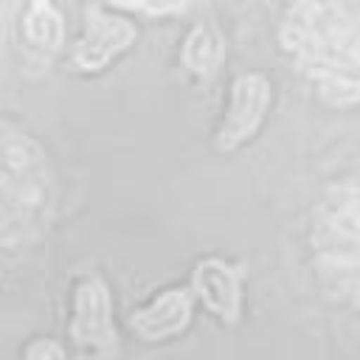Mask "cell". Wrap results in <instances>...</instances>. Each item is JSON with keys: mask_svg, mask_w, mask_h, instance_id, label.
<instances>
[{"mask_svg": "<svg viewBox=\"0 0 360 360\" xmlns=\"http://www.w3.org/2000/svg\"><path fill=\"white\" fill-rule=\"evenodd\" d=\"M70 340L90 360H112L118 354V332L112 323V295L98 276H84L73 287Z\"/></svg>", "mask_w": 360, "mask_h": 360, "instance_id": "1", "label": "cell"}, {"mask_svg": "<svg viewBox=\"0 0 360 360\" xmlns=\"http://www.w3.org/2000/svg\"><path fill=\"white\" fill-rule=\"evenodd\" d=\"M191 321V295L180 287H169L158 292L146 307L129 315V326L146 340H163L177 335Z\"/></svg>", "mask_w": 360, "mask_h": 360, "instance_id": "2", "label": "cell"}, {"mask_svg": "<svg viewBox=\"0 0 360 360\" xmlns=\"http://www.w3.org/2000/svg\"><path fill=\"white\" fill-rule=\"evenodd\" d=\"M135 37V28L127 20L118 17H107L98 8H87V25H84V37L76 42L73 59L82 68H98L104 65L115 51H121L129 39Z\"/></svg>", "mask_w": 360, "mask_h": 360, "instance_id": "3", "label": "cell"}, {"mask_svg": "<svg viewBox=\"0 0 360 360\" xmlns=\"http://www.w3.org/2000/svg\"><path fill=\"white\" fill-rule=\"evenodd\" d=\"M267 104V84L259 76H245L233 84V96H231V110L228 118L219 129V146H233L242 138H248L253 132V127L259 124L262 112Z\"/></svg>", "mask_w": 360, "mask_h": 360, "instance_id": "4", "label": "cell"}, {"mask_svg": "<svg viewBox=\"0 0 360 360\" xmlns=\"http://www.w3.org/2000/svg\"><path fill=\"white\" fill-rule=\"evenodd\" d=\"M191 284H194V292L205 301V307L211 312H217L219 318H228V321L236 318V309H239V284H236V276L231 273V267H225L217 259L200 262L197 270H194Z\"/></svg>", "mask_w": 360, "mask_h": 360, "instance_id": "5", "label": "cell"}, {"mask_svg": "<svg viewBox=\"0 0 360 360\" xmlns=\"http://www.w3.org/2000/svg\"><path fill=\"white\" fill-rule=\"evenodd\" d=\"M183 59H186V65H188L194 73H202V76L214 73V68H217V62H219V42H217V37H211V34L202 31V28H197V31L186 39Z\"/></svg>", "mask_w": 360, "mask_h": 360, "instance_id": "6", "label": "cell"}, {"mask_svg": "<svg viewBox=\"0 0 360 360\" xmlns=\"http://www.w3.org/2000/svg\"><path fill=\"white\" fill-rule=\"evenodd\" d=\"M25 28H28V37L34 39V42H45L48 48H53L56 42H59V31H62V25H59V14L51 8V3H45V0H37L34 3V8L28 11V22H25Z\"/></svg>", "mask_w": 360, "mask_h": 360, "instance_id": "7", "label": "cell"}, {"mask_svg": "<svg viewBox=\"0 0 360 360\" xmlns=\"http://www.w3.org/2000/svg\"><path fill=\"white\" fill-rule=\"evenodd\" d=\"M22 360H68V357H65V349L56 340H51V338H34L25 346Z\"/></svg>", "mask_w": 360, "mask_h": 360, "instance_id": "8", "label": "cell"}, {"mask_svg": "<svg viewBox=\"0 0 360 360\" xmlns=\"http://www.w3.org/2000/svg\"><path fill=\"white\" fill-rule=\"evenodd\" d=\"M121 6H132V8H141V11H149V14H166V11H177L183 8L188 0H118Z\"/></svg>", "mask_w": 360, "mask_h": 360, "instance_id": "9", "label": "cell"}]
</instances>
